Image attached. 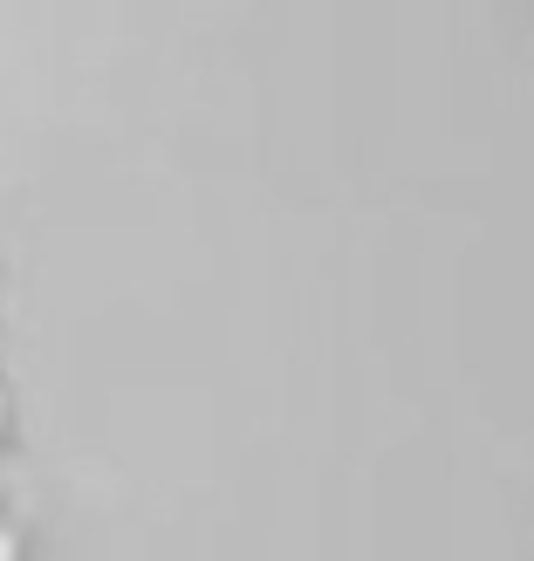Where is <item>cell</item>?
I'll list each match as a JSON object with an SVG mask.
<instances>
[{"instance_id": "1", "label": "cell", "mask_w": 534, "mask_h": 561, "mask_svg": "<svg viewBox=\"0 0 534 561\" xmlns=\"http://www.w3.org/2000/svg\"><path fill=\"white\" fill-rule=\"evenodd\" d=\"M0 561H21V541H14V527H0Z\"/></svg>"}, {"instance_id": "2", "label": "cell", "mask_w": 534, "mask_h": 561, "mask_svg": "<svg viewBox=\"0 0 534 561\" xmlns=\"http://www.w3.org/2000/svg\"><path fill=\"white\" fill-rule=\"evenodd\" d=\"M0 425H8V398H0Z\"/></svg>"}]
</instances>
